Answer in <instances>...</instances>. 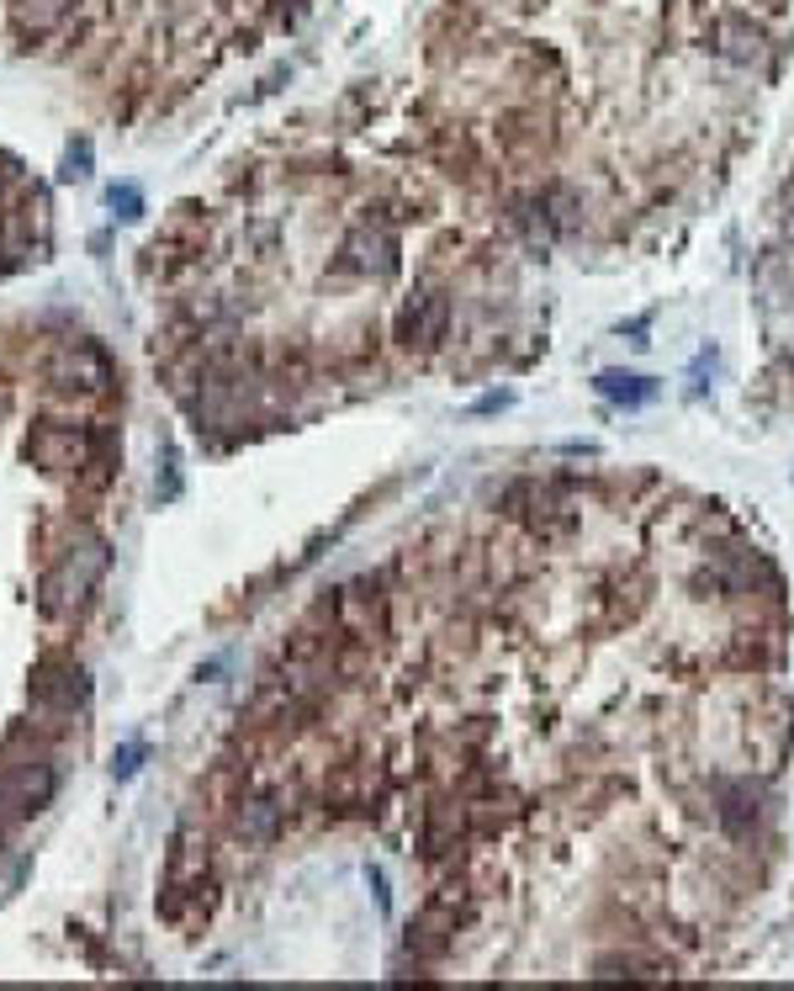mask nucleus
Returning <instances> with one entry per match:
<instances>
[{
	"label": "nucleus",
	"instance_id": "1",
	"mask_svg": "<svg viewBox=\"0 0 794 991\" xmlns=\"http://www.w3.org/2000/svg\"><path fill=\"white\" fill-rule=\"evenodd\" d=\"M107 562H112V552H107V541L101 536H85V546H70L64 557H59V568L48 573V583H42V605L48 610H64V605H79L90 589H96V579L107 573Z\"/></svg>",
	"mask_w": 794,
	"mask_h": 991
},
{
	"label": "nucleus",
	"instance_id": "2",
	"mask_svg": "<svg viewBox=\"0 0 794 991\" xmlns=\"http://www.w3.org/2000/svg\"><path fill=\"white\" fill-rule=\"evenodd\" d=\"M27 451L38 467L48 472H79L85 467V451H90V435H85V424H38L33 430V441H27Z\"/></svg>",
	"mask_w": 794,
	"mask_h": 991
},
{
	"label": "nucleus",
	"instance_id": "3",
	"mask_svg": "<svg viewBox=\"0 0 794 991\" xmlns=\"http://www.w3.org/2000/svg\"><path fill=\"white\" fill-rule=\"evenodd\" d=\"M48 376L59 382V387H85V393H101L112 372H107V361H101V350H90V345H64L53 361H48Z\"/></svg>",
	"mask_w": 794,
	"mask_h": 991
},
{
	"label": "nucleus",
	"instance_id": "4",
	"mask_svg": "<svg viewBox=\"0 0 794 991\" xmlns=\"http://www.w3.org/2000/svg\"><path fill=\"white\" fill-rule=\"evenodd\" d=\"M48 795H53V769H48L42 758L22 764V769H16V775L5 780V801H11L16 812H38Z\"/></svg>",
	"mask_w": 794,
	"mask_h": 991
},
{
	"label": "nucleus",
	"instance_id": "5",
	"mask_svg": "<svg viewBox=\"0 0 794 991\" xmlns=\"http://www.w3.org/2000/svg\"><path fill=\"white\" fill-rule=\"evenodd\" d=\"M38 701H53L59 710H75L85 701V673L75 662H59V668H42L38 679Z\"/></svg>",
	"mask_w": 794,
	"mask_h": 991
},
{
	"label": "nucleus",
	"instance_id": "6",
	"mask_svg": "<svg viewBox=\"0 0 794 991\" xmlns=\"http://www.w3.org/2000/svg\"><path fill=\"white\" fill-rule=\"evenodd\" d=\"M598 393H604V398H615V404H646V398H657V382H646V376H625V372H604V376H598Z\"/></svg>",
	"mask_w": 794,
	"mask_h": 991
},
{
	"label": "nucleus",
	"instance_id": "7",
	"mask_svg": "<svg viewBox=\"0 0 794 991\" xmlns=\"http://www.w3.org/2000/svg\"><path fill=\"white\" fill-rule=\"evenodd\" d=\"M112 207H117V218H138L144 197H138L133 186H112Z\"/></svg>",
	"mask_w": 794,
	"mask_h": 991
},
{
	"label": "nucleus",
	"instance_id": "8",
	"mask_svg": "<svg viewBox=\"0 0 794 991\" xmlns=\"http://www.w3.org/2000/svg\"><path fill=\"white\" fill-rule=\"evenodd\" d=\"M138 758H144V747H122V753H117V764H112V769H117L122 780H127V775L138 769Z\"/></svg>",
	"mask_w": 794,
	"mask_h": 991
}]
</instances>
